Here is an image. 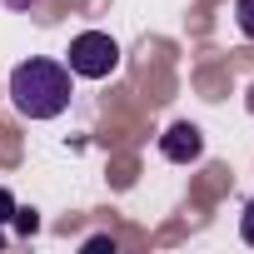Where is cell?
<instances>
[{
    "label": "cell",
    "mask_w": 254,
    "mask_h": 254,
    "mask_svg": "<svg viewBox=\"0 0 254 254\" xmlns=\"http://www.w3.org/2000/svg\"><path fill=\"white\" fill-rule=\"evenodd\" d=\"M10 105L25 120H55L70 105V65L60 60H20L10 70Z\"/></svg>",
    "instance_id": "cell-1"
},
{
    "label": "cell",
    "mask_w": 254,
    "mask_h": 254,
    "mask_svg": "<svg viewBox=\"0 0 254 254\" xmlns=\"http://www.w3.org/2000/svg\"><path fill=\"white\" fill-rule=\"evenodd\" d=\"M65 65H70V75H80V80H105V75H115V65H120V45H115L105 30H85V35L70 40Z\"/></svg>",
    "instance_id": "cell-2"
},
{
    "label": "cell",
    "mask_w": 254,
    "mask_h": 254,
    "mask_svg": "<svg viewBox=\"0 0 254 254\" xmlns=\"http://www.w3.org/2000/svg\"><path fill=\"white\" fill-rule=\"evenodd\" d=\"M160 155H165L170 165H194V160L204 155V135H199V125H190V120H175L170 130L160 135Z\"/></svg>",
    "instance_id": "cell-3"
},
{
    "label": "cell",
    "mask_w": 254,
    "mask_h": 254,
    "mask_svg": "<svg viewBox=\"0 0 254 254\" xmlns=\"http://www.w3.org/2000/svg\"><path fill=\"white\" fill-rule=\"evenodd\" d=\"M234 25L244 40H254V0H234Z\"/></svg>",
    "instance_id": "cell-4"
},
{
    "label": "cell",
    "mask_w": 254,
    "mask_h": 254,
    "mask_svg": "<svg viewBox=\"0 0 254 254\" xmlns=\"http://www.w3.org/2000/svg\"><path fill=\"white\" fill-rule=\"evenodd\" d=\"M15 209H20V204H15V194H10L5 185H0V229H5V224L15 219Z\"/></svg>",
    "instance_id": "cell-5"
},
{
    "label": "cell",
    "mask_w": 254,
    "mask_h": 254,
    "mask_svg": "<svg viewBox=\"0 0 254 254\" xmlns=\"http://www.w3.org/2000/svg\"><path fill=\"white\" fill-rule=\"evenodd\" d=\"M239 234H244V244L254 249V199L244 204V214H239Z\"/></svg>",
    "instance_id": "cell-6"
},
{
    "label": "cell",
    "mask_w": 254,
    "mask_h": 254,
    "mask_svg": "<svg viewBox=\"0 0 254 254\" xmlns=\"http://www.w3.org/2000/svg\"><path fill=\"white\" fill-rule=\"evenodd\" d=\"M15 229H20V234H35V229H40L35 209H15Z\"/></svg>",
    "instance_id": "cell-7"
},
{
    "label": "cell",
    "mask_w": 254,
    "mask_h": 254,
    "mask_svg": "<svg viewBox=\"0 0 254 254\" xmlns=\"http://www.w3.org/2000/svg\"><path fill=\"white\" fill-rule=\"evenodd\" d=\"M5 5H10V10H35L40 0H5Z\"/></svg>",
    "instance_id": "cell-8"
},
{
    "label": "cell",
    "mask_w": 254,
    "mask_h": 254,
    "mask_svg": "<svg viewBox=\"0 0 254 254\" xmlns=\"http://www.w3.org/2000/svg\"><path fill=\"white\" fill-rule=\"evenodd\" d=\"M0 244H5V229H0Z\"/></svg>",
    "instance_id": "cell-9"
}]
</instances>
